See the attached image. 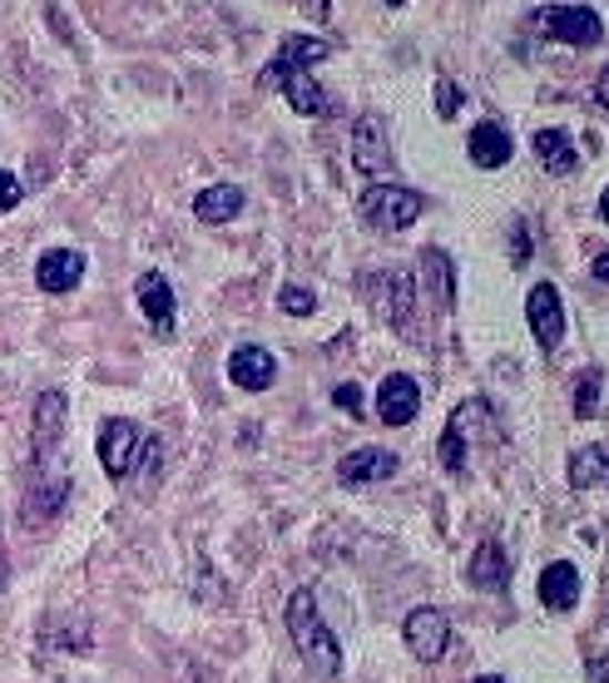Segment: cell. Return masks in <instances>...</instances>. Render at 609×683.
<instances>
[{"mask_svg": "<svg viewBox=\"0 0 609 683\" xmlns=\"http://www.w3.org/2000/svg\"><path fill=\"white\" fill-rule=\"evenodd\" d=\"M387 293H392V327L406 333V323H412V283L402 273H387Z\"/></svg>", "mask_w": 609, "mask_h": 683, "instance_id": "obj_25", "label": "cell"}, {"mask_svg": "<svg viewBox=\"0 0 609 683\" xmlns=\"http://www.w3.org/2000/svg\"><path fill=\"white\" fill-rule=\"evenodd\" d=\"M570 486L590 490V486H609V451L605 446H585L570 456Z\"/></svg>", "mask_w": 609, "mask_h": 683, "instance_id": "obj_21", "label": "cell"}, {"mask_svg": "<svg viewBox=\"0 0 609 683\" xmlns=\"http://www.w3.org/2000/svg\"><path fill=\"white\" fill-rule=\"evenodd\" d=\"M422 283L436 287V303H441V307L456 303V268H451V258H446L441 248H426L422 253Z\"/></svg>", "mask_w": 609, "mask_h": 683, "instance_id": "obj_22", "label": "cell"}, {"mask_svg": "<svg viewBox=\"0 0 609 683\" xmlns=\"http://www.w3.org/2000/svg\"><path fill=\"white\" fill-rule=\"evenodd\" d=\"M352 164H357V174H367V179L392 174V139H387V124H382L377 114H362V120L352 124Z\"/></svg>", "mask_w": 609, "mask_h": 683, "instance_id": "obj_6", "label": "cell"}, {"mask_svg": "<svg viewBox=\"0 0 609 683\" xmlns=\"http://www.w3.org/2000/svg\"><path fill=\"white\" fill-rule=\"evenodd\" d=\"M510 248H516V268H520V263H526L530 258V238H526V223H510Z\"/></svg>", "mask_w": 609, "mask_h": 683, "instance_id": "obj_31", "label": "cell"}, {"mask_svg": "<svg viewBox=\"0 0 609 683\" xmlns=\"http://www.w3.org/2000/svg\"><path fill=\"white\" fill-rule=\"evenodd\" d=\"M476 683H506V679H500V674H486V679H476Z\"/></svg>", "mask_w": 609, "mask_h": 683, "instance_id": "obj_36", "label": "cell"}, {"mask_svg": "<svg viewBox=\"0 0 609 683\" xmlns=\"http://www.w3.org/2000/svg\"><path fill=\"white\" fill-rule=\"evenodd\" d=\"M506 580H510L506 550H500L496 540H486V546L476 550V560H471V584H480V590H506Z\"/></svg>", "mask_w": 609, "mask_h": 683, "instance_id": "obj_19", "label": "cell"}, {"mask_svg": "<svg viewBox=\"0 0 609 683\" xmlns=\"http://www.w3.org/2000/svg\"><path fill=\"white\" fill-rule=\"evenodd\" d=\"M526 317H530V333H536V342L545 351L560 347L565 337V313H560V293H555L550 283H536L526 297Z\"/></svg>", "mask_w": 609, "mask_h": 683, "instance_id": "obj_10", "label": "cell"}, {"mask_svg": "<svg viewBox=\"0 0 609 683\" xmlns=\"http://www.w3.org/2000/svg\"><path fill=\"white\" fill-rule=\"evenodd\" d=\"M6 574H10V564H6V540H0V590H6Z\"/></svg>", "mask_w": 609, "mask_h": 683, "instance_id": "obj_35", "label": "cell"}, {"mask_svg": "<svg viewBox=\"0 0 609 683\" xmlns=\"http://www.w3.org/2000/svg\"><path fill=\"white\" fill-rule=\"evenodd\" d=\"M595 94H600V104L609 110V70H600V84H595Z\"/></svg>", "mask_w": 609, "mask_h": 683, "instance_id": "obj_33", "label": "cell"}, {"mask_svg": "<svg viewBox=\"0 0 609 683\" xmlns=\"http://www.w3.org/2000/svg\"><path fill=\"white\" fill-rule=\"evenodd\" d=\"M277 307H283V313H293V317H307L317 307V297L307 293V287H283V293H277Z\"/></svg>", "mask_w": 609, "mask_h": 683, "instance_id": "obj_26", "label": "cell"}, {"mask_svg": "<svg viewBox=\"0 0 609 683\" xmlns=\"http://www.w3.org/2000/svg\"><path fill=\"white\" fill-rule=\"evenodd\" d=\"M20 198H26V188H20V179L10 174V169H0V213H16Z\"/></svg>", "mask_w": 609, "mask_h": 683, "instance_id": "obj_28", "label": "cell"}, {"mask_svg": "<svg viewBox=\"0 0 609 683\" xmlns=\"http://www.w3.org/2000/svg\"><path fill=\"white\" fill-rule=\"evenodd\" d=\"M590 679L595 683H609V659H590Z\"/></svg>", "mask_w": 609, "mask_h": 683, "instance_id": "obj_32", "label": "cell"}, {"mask_svg": "<svg viewBox=\"0 0 609 683\" xmlns=\"http://www.w3.org/2000/svg\"><path fill=\"white\" fill-rule=\"evenodd\" d=\"M406 649H412L422 664H436V659L446 654V644H451V624H446L441 610H432V604H422V610L406 614Z\"/></svg>", "mask_w": 609, "mask_h": 683, "instance_id": "obj_7", "label": "cell"}, {"mask_svg": "<svg viewBox=\"0 0 609 683\" xmlns=\"http://www.w3.org/2000/svg\"><path fill=\"white\" fill-rule=\"evenodd\" d=\"M194 213H199V223H229V218H238V213H243V188L238 184L203 188V194L194 198Z\"/></svg>", "mask_w": 609, "mask_h": 683, "instance_id": "obj_17", "label": "cell"}, {"mask_svg": "<svg viewBox=\"0 0 609 683\" xmlns=\"http://www.w3.org/2000/svg\"><path fill=\"white\" fill-rule=\"evenodd\" d=\"M134 297H139V313L149 317V327H154L159 337L174 333L179 303H174V287H169L164 273H144V277H139V283H134Z\"/></svg>", "mask_w": 609, "mask_h": 683, "instance_id": "obj_13", "label": "cell"}, {"mask_svg": "<svg viewBox=\"0 0 609 683\" xmlns=\"http://www.w3.org/2000/svg\"><path fill=\"white\" fill-rule=\"evenodd\" d=\"M277 60H283V65H297V70H313L317 60H327V45L317 35H287Z\"/></svg>", "mask_w": 609, "mask_h": 683, "instance_id": "obj_23", "label": "cell"}, {"mask_svg": "<svg viewBox=\"0 0 609 683\" xmlns=\"http://www.w3.org/2000/svg\"><path fill=\"white\" fill-rule=\"evenodd\" d=\"M595 277H600V283H609V253H600V258H595Z\"/></svg>", "mask_w": 609, "mask_h": 683, "instance_id": "obj_34", "label": "cell"}, {"mask_svg": "<svg viewBox=\"0 0 609 683\" xmlns=\"http://www.w3.org/2000/svg\"><path fill=\"white\" fill-rule=\"evenodd\" d=\"M357 208H362V218H367L372 228L402 233V228H412V223L422 218V194H416V188H402V184H372V188H362Z\"/></svg>", "mask_w": 609, "mask_h": 683, "instance_id": "obj_2", "label": "cell"}, {"mask_svg": "<svg viewBox=\"0 0 609 683\" xmlns=\"http://www.w3.org/2000/svg\"><path fill=\"white\" fill-rule=\"evenodd\" d=\"M277 377V361L268 347H258V342H243L238 351L229 357V381L238 391H268Z\"/></svg>", "mask_w": 609, "mask_h": 683, "instance_id": "obj_12", "label": "cell"}, {"mask_svg": "<svg viewBox=\"0 0 609 683\" xmlns=\"http://www.w3.org/2000/svg\"><path fill=\"white\" fill-rule=\"evenodd\" d=\"M416 411H422V387H416V377H406V371L382 377V387H377V416L382 421L406 426V421H416Z\"/></svg>", "mask_w": 609, "mask_h": 683, "instance_id": "obj_11", "label": "cell"}, {"mask_svg": "<svg viewBox=\"0 0 609 683\" xmlns=\"http://www.w3.org/2000/svg\"><path fill=\"white\" fill-rule=\"evenodd\" d=\"M441 466H446V471H466V441L456 431L441 436Z\"/></svg>", "mask_w": 609, "mask_h": 683, "instance_id": "obj_27", "label": "cell"}, {"mask_svg": "<svg viewBox=\"0 0 609 683\" xmlns=\"http://www.w3.org/2000/svg\"><path fill=\"white\" fill-rule=\"evenodd\" d=\"M600 387H605V371L590 367L580 381H575V411H580V416H600Z\"/></svg>", "mask_w": 609, "mask_h": 683, "instance_id": "obj_24", "label": "cell"}, {"mask_svg": "<svg viewBox=\"0 0 609 683\" xmlns=\"http://www.w3.org/2000/svg\"><path fill=\"white\" fill-rule=\"evenodd\" d=\"M65 416H70L65 391H40V401H35V461H65V456H60V446H65Z\"/></svg>", "mask_w": 609, "mask_h": 683, "instance_id": "obj_8", "label": "cell"}, {"mask_svg": "<svg viewBox=\"0 0 609 683\" xmlns=\"http://www.w3.org/2000/svg\"><path fill=\"white\" fill-rule=\"evenodd\" d=\"M70 500V471L65 461H40L35 466V486L26 490V506H20V526L35 530L45 520H55Z\"/></svg>", "mask_w": 609, "mask_h": 683, "instance_id": "obj_4", "label": "cell"}, {"mask_svg": "<svg viewBox=\"0 0 609 683\" xmlns=\"http://www.w3.org/2000/svg\"><path fill=\"white\" fill-rule=\"evenodd\" d=\"M540 26H545V35L565 40V45H595V40L605 35L600 16H595V10H585V6H550L540 16Z\"/></svg>", "mask_w": 609, "mask_h": 683, "instance_id": "obj_9", "label": "cell"}, {"mask_svg": "<svg viewBox=\"0 0 609 683\" xmlns=\"http://www.w3.org/2000/svg\"><path fill=\"white\" fill-rule=\"evenodd\" d=\"M436 104H441V120H456V110H461V94H456L451 80L436 84Z\"/></svg>", "mask_w": 609, "mask_h": 683, "instance_id": "obj_30", "label": "cell"}, {"mask_svg": "<svg viewBox=\"0 0 609 683\" xmlns=\"http://www.w3.org/2000/svg\"><path fill=\"white\" fill-rule=\"evenodd\" d=\"M600 213H605V218H609V188H605V198H600Z\"/></svg>", "mask_w": 609, "mask_h": 683, "instance_id": "obj_37", "label": "cell"}, {"mask_svg": "<svg viewBox=\"0 0 609 683\" xmlns=\"http://www.w3.org/2000/svg\"><path fill=\"white\" fill-rule=\"evenodd\" d=\"M540 604L545 610H570L575 600H580V570H575L570 560H555L540 570Z\"/></svg>", "mask_w": 609, "mask_h": 683, "instance_id": "obj_16", "label": "cell"}, {"mask_svg": "<svg viewBox=\"0 0 609 683\" xmlns=\"http://www.w3.org/2000/svg\"><path fill=\"white\" fill-rule=\"evenodd\" d=\"M263 84H268V90H283L287 104H293L297 114H313V120H327V114L337 110V100L313 80V74L297 70V65H283L277 55L263 65Z\"/></svg>", "mask_w": 609, "mask_h": 683, "instance_id": "obj_3", "label": "cell"}, {"mask_svg": "<svg viewBox=\"0 0 609 683\" xmlns=\"http://www.w3.org/2000/svg\"><path fill=\"white\" fill-rule=\"evenodd\" d=\"M94 451H100V466L110 471L114 480H124L134 471L139 451H144V431H139V421L130 416H110V421L100 426V441H94Z\"/></svg>", "mask_w": 609, "mask_h": 683, "instance_id": "obj_5", "label": "cell"}, {"mask_svg": "<svg viewBox=\"0 0 609 683\" xmlns=\"http://www.w3.org/2000/svg\"><path fill=\"white\" fill-rule=\"evenodd\" d=\"M536 154L540 164L550 169V174H575V164H580V154H575V139L565 130H540L536 134Z\"/></svg>", "mask_w": 609, "mask_h": 683, "instance_id": "obj_18", "label": "cell"}, {"mask_svg": "<svg viewBox=\"0 0 609 683\" xmlns=\"http://www.w3.org/2000/svg\"><path fill=\"white\" fill-rule=\"evenodd\" d=\"M80 277H84V253H74V248H50V253H40V263H35L40 293L65 297V293H74V287H80Z\"/></svg>", "mask_w": 609, "mask_h": 683, "instance_id": "obj_14", "label": "cell"}, {"mask_svg": "<svg viewBox=\"0 0 609 683\" xmlns=\"http://www.w3.org/2000/svg\"><path fill=\"white\" fill-rule=\"evenodd\" d=\"M333 407L347 411V416H362V387L357 381H342V387L333 391Z\"/></svg>", "mask_w": 609, "mask_h": 683, "instance_id": "obj_29", "label": "cell"}, {"mask_svg": "<svg viewBox=\"0 0 609 683\" xmlns=\"http://www.w3.org/2000/svg\"><path fill=\"white\" fill-rule=\"evenodd\" d=\"M392 471H397V456L382 451V446H362V451H352L337 461L342 486H372V480H387Z\"/></svg>", "mask_w": 609, "mask_h": 683, "instance_id": "obj_15", "label": "cell"}, {"mask_svg": "<svg viewBox=\"0 0 609 683\" xmlns=\"http://www.w3.org/2000/svg\"><path fill=\"white\" fill-rule=\"evenodd\" d=\"M287 634H293V649L303 654L307 669H317L327 679L342 674V644L333 629H327L313 590H293V600H287Z\"/></svg>", "mask_w": 609, "mask_h": 683, "instance_id": "obj_1", "label": "cell"}, {"mask_svg": "<svg viewBox=\"0 0 609 683\" xmlns=\"http://www.w3.org/2000/svg\"><path fill=\"white\" fill-rule=\"evenodd\" d=\"M471 159L480 169H500L510 159V134L500 130V124H490V120L476 124L471 130Z\"/></svg>", "mask_w": 609, "mask_h": 683, "instance_id": "obj_20", "label": "cell"}]
</instances>
